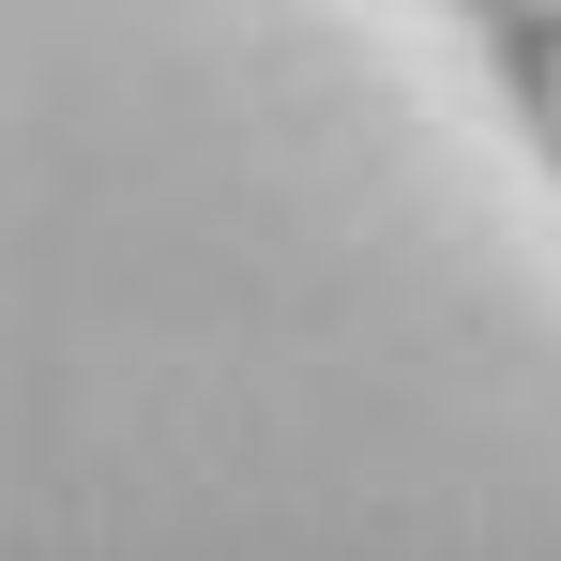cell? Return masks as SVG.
Wrapping results in <instances>:
<instances>
[{"mask_svg": "<svg viewBox=\"0 0 561 561\" xmlns=\"http://www.w3.org/2000/svg\"><path fill=\"white\" fill-rule=\"evenodd\" d=\"M470 46H485V77H501V106H516V137L561 168V0H485Z\"/></svg>", "mask_w": 561, "mask_h": 561, "instance_id": "cell-1", "label": "cell"}]
</instances>
